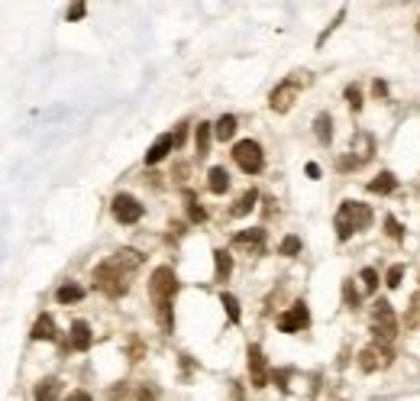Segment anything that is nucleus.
Listing matches in <instances>:
<instances>
[{
  "instance_id": "21",
  "label": "nucleus",
  "mask_w": 420,
  "mask_h": 401,
  "mask_svg": "<svg viewBox=\"0 0 420 401\" xmlns=\"http://www.w3.org/2000/svg\"><path fill=\"white\" fill-rule=\"evenodd\" d=\"M314 136L320 139L324 146H330V143H333V116L326 114V110L314 116Z\"/></svg>"
},
{
  "instance_id": "3",
  "label": "nucleus",
  "mask_w": 420,
  "mask_h": 401,
  "mask_svg": "<svg viewBox=\"0 0 420 401\" xmlns=\"http://www.w3.org/2000/svg\"><path fill=\"white\" fill-rule=\"evenodd\" d=\"M94 285L107 298H123L129 291V265L120 263L116 256L101 265H94Z\"/></svg>"
},
{
  "instance_id": "12",
  "label": "nucleus",
  "mask_w": 420,
  "mask_h": 401,
  "mask_svg": "<svg viewBox=\"0 0 420 401\" xmlns=\"http://www.w3.org/2000/svg\"><path fill=\"white\" fill-rule=\"evenodd\" d=\"M233 249H242L249 256L265 253V227H252V230H240L233 236Z\"/></svg>"
},
{
  "instance_id": "30",
  "label": "nucleus",
  "mask_w": 420,
  "mask_h": 401,
  "mask_svg": "<svg viewBox=\"0 0 420 401\" xmlns=\"http://www.w3.org/2000/svg\"><path fill=\"white\" fill-rule=\"evenodd\" d=\"M343 97H346V104H349V110H353V114H359V110H362V91H359V85H346Z\"/></svg>"
},
{
  "instance_id": "15",
  "label": "nucleus",
  "mask_w": 420,
  "mask_h": 401,
  "mask_svg": "<svg viewBox=\"0 0 420 401\" xmlns=\"http://www.w3.org/2000/svg\"><path fill=\"white\" fill-rule=\"evenodd\" d=\"M171 149H175V136H171V133H162V136H158L156 143L149 146V152H146V165H158V162H162V158H165L168 152H171Z\"/></svg>"
},
{
  "instance_id": "32",
  "label": "nucleus",
  "mask_w": 420,
  "mask_h": 401,
  "mask_svg": "<svg viewBox=\"0 0 420 401\" xmlns=\"http://www.w3.org/2000/svg\"><path fill=\"white\" fill-rule=\"evenodd\" d=\"M291 372H294V369H275V372H272V379H275V385H278V391H282V395H288V391H291V385H288Z\"/></svg>"
},
{
  "instance_id": "19",
  "label": "nucleus",
  "mask_w": 420,
  "mask_h": 401,
  "mask_svg": "<svg viewBox=\"0 0 420 401\" xmlns=\"http://www.w3.org/2000/svg\"><path fill=\"white\" fill-rule=\"evenodd\" d=\"M207 188L213 191V194H227V191H230V172L223 169V165H213V169L207 172Z\"/></svg>"
},
{
  "instance_id": "5",
  "label": "nucleus",
  "mask_w": 420,
  "mask_h": 401,
  "mask_svg": "<svg viewBox=\"0 0 420 401\" xmlns=\"http://www.w3.org/2000/svg\"><path fill=\"white\" fill-rule=\"evenodd\" d=\"M372 337H375L378 347H391L398 337V317L391 311L388 298H378L372 305Z\"/></svg>"
},
{
  "instance_id": "2",
  "label": "nucleus",
  "mask_w": 420,
  "mask_h": 401,
  "mask_svg": "<svg viewBox=\"0 0 420 401\" xmlns=\"http://www.w3.org/2000/svg\"><path fill=\"white\" fill-rule=\"evenodd\" d=\"M372 217H375V214H372V207H368V204L346 198L343 204H339V211H336V220H333L336 236H339V240H349L353 233L368 230V227H372Z\"/></svg>"
},
{
  "instance_id": "8",
  "label": "nucleus",
  "mask_w": 420,
  "mask_h": 401,
  "mask_svg": "<svg viewBox=\"0 0 420 401\" xmlns=\"http://www.w3.org/2000/svg\"><path fill=\"white\" fill-rule=\"evenodd\" d=\"M110 211H114V220L123 223V227H129V223H139L143 220V214H146V207L139 204L133 194H126V191H120L114 198V204H110Z\"/></svg>"
},
{
  "instance_id": "29",
  "label": "nucleus",
  "mask_w": 420,
  "mask_h": 401,
  "mask_svg": "<svg viewBox=\"0 0 420 401\" xmlns=\"http://www.w3.org/2000/svg\"><path fill=\"white\" fill-rule=\"evenodd\" d=\"M343 305H346L349 311L359 307V291H356V285H353V278H343Z\"/></svg>"
},
{
  "instance_id": "20",
  "label": "nucleus",
  "mask_w": 420,
  "mask_h": 401,
  "mask_svg": "<svg viewBox=\"0 0 420 401\" xmlns=\"http://www.w3.org/2000/svg\"><path fill=\"white\" fill-rule=\"evenodd\" d=\"M255 200H259V191L255 188H249V191H242L240 198L233 200V207H230V214L233 217H246L249 211H255Z\"/></svg>"
},
{
  "instance_id": "24",
  "label": "nucleus",
  "mask_w": 420,
  "mask_h": 401,
  "mask_svg": "<svg viewBox=\"0 0 420 401\" xmlns=\"http://www.w3.org/2000/svg\"><path fill=\"white\" fill-rule=\"evenodd\" d=\"M233 133H236V116L233 114H223L217 123H213V136L220 139V143H230Z\"/></svg>"
},
{
  "instance_id": "38",
  "label": "nucleus",
  "mask_w": 420,
  "mask_h": 401,
  "mask_svg": "<svg viewBox=\"0 0 420 401\" xmlns=\"http://www.w3.org/2000/svg\"><path fill=\"white\" fill-rule=\"evenodd\" d=\"M84 13H87V7H84V3H72V7H68V20H81Z\"/></svg>"
},
{
  "instance_id": "23",
  "label": "nucleus",
  "mask_w": 420,
  "mask_h": 401,
  "mask_svg": "<svg viewBox=\"0 0 420 401\" xmlns=\"http://www.w3.org/2000/svg\"><path fill=\"white\" fill-rule=\"evenodd\" d=\"M81 298H84V288L78 285V282H65V285L55 291V301H59V305H78Z\"/></svg>"
},
{
  "instance_id": "40",
  "label": "nucleus",
  "mask_w": 420,
  "mask_h": 401,
  "mask_svg": "<svg viewBox=\"0 0 420 401\" xmlns=\"http://www.w3.org/2000/svg\"><path fill=\"white\" fill-rule=\"evenodd\" d=\"M307 178H320V165H317V162H307Z\"/></svg>"
},
{
  "instance_id": "4",
  "label": "nucleus",
  "mask_w": 420,
  "mask_h": 401,
  "mask_svg": "<svg viewBox=\"0 0 420 401\" xmlns=\"http://www.w3.org/2000/svg\"><path fill=\"white\" fill-rule=\"evenodd\" d=\"M307 72H294V74H288L284 81H278V85L272 88V94H269V107H272L275 114H288L294 107V101H297V94L307 88Z\"/></svg>"
},
{
  "instance_id": "11",
  "label": "nucleus",
  "mask_w": 420,
  "mask_h": 401,
  "mask_svg": "<svg viewBox=\"0 0 420 401\" xmlns=\"http://www.w3.org/2000/svg\"><path fill=\"white\" fill-rule=\"evenodd\" d=\"M391 359H395V356H391L388 347H378V343H372V347H366L362 353H359V369H362V372L388 369Z\"/></svg>"
},
{
  "instance_id": "18",
  "label": "nucleus",
  "mask_w": 420,
  "mask_h": 401,
  "mask_svg": "<svg viewBox=\"0 0 420 401\" xmlns=\"http://www.w3.org/2000/svg\"><path fill=\"white\" fill-rule=\"evenodd\" d=\"M366 188L372 191V194H395V191H398V178H395V172H378Z\"/></svg>"
},
{
  "instance_id": "7",
  "label": "nucleus",
  "mask_w": 420,
  "mask_h": 401,
  "mask_svg": "<svg viewBox=\"0 0 420 401\" xmlns=\"http://www.w3.org/2000/svg\"><path fill=\"white\" fill-rule=\"evenodd\" d=\"M233 158H236V165H240L246 175H259V172L265 169V152L255 139H240V143L233 146Z\"/></svg>"
},
{
  "instance_id": "28",
  "label": "nucleus",
  "mask_w": 420,
  "mask_h": 401,
  "mask_svg": "<svg viewBox=\"0 0 420 401\" xmlns=\"http://www.w3.org/2000/svg\"><path fill=\"white\" fill-rule=\"evenodd\" d=\"M359 282H362V291H366V295H375L378 291V269L366 265V269L359 272Z\"/></svg>"
},
{
  "instance_id": "37",
  "label": "nucleus",
  "mask_w": 420,
  "mask_h": 401,
  "mask_svg": "<svg viewBox=\"0 0 420 401\" xmlns=\"http://www.w3.org/2000/svg\"><path fill=\"white\" fill-rule=\"evenodd\" d=\"M65 401H94V398H91V391L74 389V391H68V398H65Z\"/></svg>"
},
{
  "instance_id": "25",
  "label": "nucleus",
  "mask_w": 420,
  "mask_h": 401,
  "mask_svg": "<svg viewBox=\"0 0 420 401\" xmlns=\"http://www.w3.org/2000/svg\"><path fill=\"white\" fill-rule=\"evenodd\" d=\"M185 204H188V220L191 223H204V220H207V211L200 207V200L194 198V191L185 188Z\"/></svg>"
},
{
  "instance_id": "1",
  "label": "nucleus",
  "mask_w": 420,
  "mask_h": 401,
  "mask_svg": "<svg viewBox=\"0 0 420 401\" xmlns=\"http://www.w3.org/2000/svg\"><path fill=\"white\" fill-rule=\"evenodd\" d=\"M175 295H178V275L171 265H158L149 275V298L156 305V317L162 333H175Z\"/></svg>"
},
{
  "instance_id": "22",
  "label": "nucleus",
  "mask_w": 420,
  "mask_h": 401,
  "mask_svg": "<svg viewBox=\"0 0 420 401\" xmlns=\"http://www.w3.org/2000/svg\"><path fill=\"white\" fill-rule=\"evenodd\" d=\"M210 139H213V123H198V130H194V149H198V158H207Z\"/></svg>"
},
{
  "instance_id": "33",
  "label": "nucleus",
  "mask_w": 420,
  "mask_h": 401,
  "mask_svg": "<svg viewBox=\"0 0 420 401\" xmlns=\"http://www.w3.org/2000/svg\"><path fill=\"white\" fill-rule=\"evenodd\" d=\"M385 233H388L391 240H404V227L398 223V217H391V214L385 217Z\"/></svg>"
},
{
  "instance_id": "41",
  "label": "nucleus",
  "mask_w": 420,
  "mask_h": 401,
  "mask_svg": "<svg viewBox=\"0 0 420 401\" xmlns=\"http://www.w3.org/2000/svg\"><path fill=\"white\" fill-rule=\"evenodd\" d=\"M417 30H420V20H417Z\"/></svg>"
},
{
  "instance_id": "13",
  "label": "nucleus",
  "mask_w": 420,
  "mask_h": 401,
  "mask_svg": "<svg viewBox=\"0 0 420 401\" xmlns=\"http://www.w3.org/2000/svg\"><path fill=\"white\" fill-rule=\"evenodd\" d=\"M91 343H94V333H91V327H87V320H74V324H72V333H68V343H65V349H74V353H87V349H91Z\"/></svg>"
},
{
  "instance_id": "16",
  "label": "nucleus",
  "mask_w": 420,
  "mask_h": 401,
  "mask_svg": "<svg viewBox=\"0 0 420 401\" xmlns=\"http://www.w3.org/2000/svg\"><path fill=\"white\" fill-rule=\"evenodd\" d=\"M233 275V256L230 249H213V282H230Z\"/></svg>"
},
{
  "instance_id": "10",
  "label": "nucleus",
  "mask_w": 420,
  "mask_h": 401,
  "mask_svg": "<svg viewBox=\"0 0 420 401\" xmlns=\"http://www.w3.org/2000/svg\"><path fill=\"white\" fill-rule=\"evenodd\" d=\"M307 324H311V311H307L304 301H294V305L278 317V330H282V333H301Z\"/></svg>"
},
{
  "instance_id": "17",
  "label": "nucleus",
  "mask_w": 420,
  "mask_h": 401,
  "mask_svg": "<svg viewBox=\"0 0 420 401\" xmlns=\"http://www.w3.org/2000/svg\"><path fill=\"white\" fill-rule=\"evenodd\" d=\"M59 395H62V379H55V376L36 382V391H32V398L36 401H55Z\"/></svg>"
},
{
  "instance_id": "31",
  "label": "nucleus",
  "mask_w": 420,
  "mask_h": 401,
  "mask_svg": "<svg viewBox=\"0 0 420 401\" xmlns=\"http://www.w3.org/2000/svg\"><path fill=\"white\" fill-rule=\"evenodd\" d=\"M401 278H404V265L395 263L388 269V275H385V285H388V288H401Z\"/></svg>"
},
{
  "instance_id": "9",
  "label": "nucleus",
  "mask_w": 420,
  "mask_h": 401,
  "mask_svg": "<svg viewBox=\"0 0 420 401\" xmlns=\"http://www.w3.org/2000/svg\"><path fill=\"white\" fill-rule=\"evenodd\" d=\"M246 366H249V382L252 389H265L269 379H272V369H269V362H265V353L259 343H249L246 349Z\"/></svg>"
},
{
  "instance_id": "36",
  "label": "nucleus",
  "mask_w": 420,
  "mask_h": 401,
  "mask_svg": "<svg viewBox=\"0 0 420 401\" xmlns=\"http://www.w3.org/2000/svg\"><path fill=\"white\" fill-rule=\"evenodd\" d=\"M372 94L381 97V101H388V85H385V81H378V78H375V81H372Z\"/></svg>"
},
{
  "instance_id": "39",
  "label": "nucleus",
  "mask_w": 420,
  "mask_h": 401,
  "mask_svg": "<svg viewBox=\"0 0 420 401\" xmlns=\"http://www.w3.org/2000/svg\"><path fill=\"white\" fill-rule=\"evenodd\" d=\"M185 136H188V123H178V130H175V149L185 146Z\"/></svg>"
},
{
  "instance_id": "35",
  "label": "nucleus",
  "mask_w": 420,
  "mask_h": 401,
  "mask_svg": "<svg viewBox=\"0 0 420 401\" xmlns=\"http://www.w3.org/2000/svg\"><path fill=\"white\" fill-rule=\"evenodd\" d=\"M136 401H158V391L152 389V385H143V389L136 391Z\"/></svg>"
},
{
  "instance_id": "27",
  "label": "nucleus",
  "mask_w": 420,
  "mask_h": 401,
  "mask_svg": "<svg viewBox=\"0 0 420 401\" xmlns=\"http://www.w3.org/2000/svg\"><path fill=\"white\" fill-rule=\"evenodd\" d=\"M301 253V236H294V233H288L282 243H278V256H284V259H294V256Z\"/></svg>"
},
{
  "instance_id": "34",
  "label": "nucleus",
  "mask_w": 420,
  "mask_h": 401,
  "mask_svg": "<svg viewBox=\"0 0 420 401\" xmlns=\"http://www.w3.org/2000/svg\"><path fill=\"white\" fill-rule=\"evenodd\" d=\"M417 320H420V291L410 298V314H408V320H404V324H408V327H414Z\"/></svg>"
},
{
  "instance_id": "14",
  "label": "nucleus",
  "mask_w": 420,
  "mask_h": 401,
  "mask_svg": "<svg viewBox=\"0 0 420 401\" xmlns=\"http://www.w3.org/2000/svg\"><path fill=\"white\" fill-rule=\"evenodd\" d=\"M30 337L36 340V343H52L55 337H59V330H55V317L52 314H39L36 317V324H32V330H30Z\"/></svg>"
},
{
  "instance_id": "26",
  "label": "nucleus",
  "mask_w": 420,
  "mask_h": 401,
  "mask_svg": "<svg viewBox=\"0 0 420 401\" xmlns=\"http://www.w3.org/2000/svg\"><path fill=\"white\" fill-rule=\"evenodd\" d=\"M220 305L227 307V317H230V324H240V320H242L240 298H236V295H230V291H220Z\"/></svg>"
},
{
  "instance_id": "6",
  "label": "nucleus",
  "mask_w": 420,
  "mask_h": 401,
  "mask_svg": "<svg viewBox=\"0 0 420 401\" xmlns=\"http://www.w3.org/2000/svg\"><path fill=\"white\" fill-rule=\"evenodd\" d=\"M372 152H375V139H372V133H366V130H359L356 136H353V143H349V156L339 158V172H349V169H362L368 158H372Z\"/></svg>"
}]
</instances>
